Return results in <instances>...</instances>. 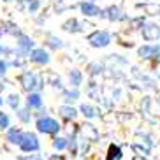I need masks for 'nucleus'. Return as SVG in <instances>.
Masks as SVG:
<instances>
[{
  "label": "nucleus",
  "mask_w": 160,
  "mask_h": 160,
  "mask_svg": "<svg viewBox=\"0 0 160 160\" xmlns=\"http://www.w3.org/2000/svg\"><path fill=\"white\" fill-rule=\"evenodd\" d=\"M19 81H21V86H23L28 93H33V92H37V90H41L44 86L42 78L39 74H35V72H32V71H25L23 74H21V78H19Z\"/></svg>",
  "instance_id": "obj_1"
},
{
  "label": "nucleus",
  "mask_w": 160,
  "mask_h": 160,
  "mask_svg": "<svg viewBox=\"0 0 160 160\" xmlns=\"http://www.w3.org/2000/svg\"><path fill=\"white\" fill-rule=\"evenodd\" d=\"M88 42L93 48H106L111 44V33L108 30H95L88 35Z\"/></svg>",
  "instance_id": "obj_2"
},
{
  "label": "nucleus",
  "mask_w": 160,
  "mask_h": 160,
  "mask_svg": "<svg viewBox=\"0 0 160 160\" xmlns=\"http://www.w3.org/2000/svg\"><path fill=\"white\" fill-rule=\"evenodd\" d=\"M37 130L42 134H57L60 130V123L51 116H42L37 120Z\"/></svg>",
  "instance_id": "obj_3"
},
{
  "label": "nucleus",
  "mask_w": 160,
  "mask_h": 160,
  "mask_svg": "<svg viewBox=\"0 0 160 160\" xmlns=\"http://www.w3.org/2000/svg\"><path fill=\"white\" fill-rule=\"evenodd\" d=\"M137 57L141 60H153L160 58V44H142L141 48H137Z\"/></svg>",
  "instance_id": "obj_4"
},
{
  "label": "nucleus",
  "mask_w": 160,
  "mask_h": 160,
  "mask_svg": "<svg viewBox=\"0 0 160 160\" xmlns=\"http://www.w3.org/2000/svg\"><path fill=\"white\" fill-rule=\"evenodd\" d=\"M16 48H18V55L19 57H27L35 49L33 48V39L30 35H25V33H19L18 35V42H16Z\"/></svg>",
  "instance_id": "obj_5"
},
{
  "label": "nucleus",
  "mask_w": 160,
  "mask_h": 160,
  "mask_svg": "<svg viewBox=\"0 0 160 160\" xmlns=\"http://www.w3.org/2000/svg\"><path fill=\"white\" fill-rule=\"evenodd\" d=\"M19 148H21V151H25V153H32V151H37L39 148H41V142H39L35 134L25 132V137H23V141H21V144H19Z\"/></svg>",
  "instance_id": "obj_6"
},
{
  "label": "nucleus",
  "mask_w": 160,
  "mask_h": 160,
  "mask_svg": "<svg viewBox=\"0 0 160 160\" xmlns=\"http://www.w3.org/2000/svg\"><path fill=\"white\" fill-rule=\"evenodd\" d=\"M141 33L142 39L148 41V42H153V41H160V25L157 23H146L141 27Z\"/></svg>",
  "instance_id": "obj_7"
},
{
  "label": "nucleus",
  "mask_w": 160,
  "mask_h": 160,
  "mask_svg": "<svg viewBox=\"0 0 160 160\" xmlns=\"http://www.w3.org/2000/svg\"><path fill=\"white\" fill-rule=\"evenodd\" d=\"M30 62H33V63H37V65H48L49 63V60H51V57H49V53L44 49V48H35L32 53L28 55Z\"/></svg>",
  "instance_id": "obj_8"
},
{
  "label": "nucleus",
  "mask_w": 160,
  "mask_h": 160,
  "mask_svg": "<svg viewBox=\"0 0 160 160\" xmlns=\"http://www.w3.org/2000/svg\"><path fill=\"white\" fill-rule=\"evenodd\" d=\"M79 9H81V12H83L86 18H93V16L102 14V9H100L95 2H92V0H83V2L79 4Z\"/></svg>",
  "instance_id": "obj_9"
},
{
  "label": "nucleus",
  "mask_w": 160,
  "mask_h": 160,
  "mask_svg": "<svg viewBox=\"0 0 160 160\" xmlns=\"http://www.w3.org/2000/svg\"><path fill=\"white\" fill-rule=\"evenodd\" d=\"M123 12L122 9L118 7V5H109L108 9H102V14H100V18H106L109 19V21H118V19L123 18Z\"/></svg>",
  "instance_id": "obj_10"
},
{
  "label": "nucleus",
  "mask_w": 160,
  "mask_h": 160,
  "mask_svg": "<svg viewBox=\"0 0 160 160\" xmlns=\"http://www.w3.org/2000/svg\"><path fill=\"white\" fill-rule=\"evenodd\" d=\"M27 108H30V109L42 108V97H41V93H37V92L28 93V97H27Z\"/></svg>",
  "instance_id": "obj_11"
},
{
  "label": "nucleus",
  "mask_w": 160,
  "mask_h": 160,
  "mask_svg": "<svg viewBox=\"0 0 160 160\" xmlns=\"http://www.w3.org/2000/svg\"><path fill=\"white\" fill-rule=\"evenodd\" d=\"M23 137H25V132L21 128H9V132H7V141L12 142V144H21Z\"/></svg>",
  "instance_id": "obj_12"
},
{
  "label": "nucleus",
  "mask_w": 160,
  "mask_h": 160,
  "mask_svg": "<svg viewBox=\"0 0 160 160\" xmlns=\"http://www.w3.org/2000/svg\"><path fill=\"white\" fill-rule=\"evenodd\" d=\"M58 113H60V116L67 118V120H74V118L78 116V111H76L72 106H69V104L60 106V108H58Z\"/></svg>",
  "instance_id": "obj_13"
},
{
  "label": "nucleus",
  "mask_w": 160,
  "mask_h": 160,
  "mask_svg": "<svg viewBox=\"0 0 160 160\" xmlns=\"http://www.w3.org/2000/svg\"><path fill=\"white\" fill-rule=\"evenodd\" d=\"M78 0H55V11L57 12H63V11L74 7Z\"/></svg>",
  "instance_id": "obj_14"
},
{
  "label": "nucleus",
  "mask_w": 160,
  "mask_h": 160,
  "mask_svg": "<svg viewBox=\"0 0 160 160\" xmlns=\"http://www.w3.org/2000/svg\"><path fill=\"white\" fill-rule=\"evenodd\" d=\"M69 81H71V85L74 86V88H78V86L83 83V74H81V71L72 69V71L69 72Z\"/></svg>",
  "instance_id": "obj_15"
},
{
  "label": "nucleus",
  "mask_w": 160,
  "mask_h": 160,
  "mask_svg": "<svg viewBox=\"0 0 160 160\" xmlns=\"http://www.w3.org/2000/svg\"><path fill=\"white\" fill-rule=\"evenodd\" d=\"M62 28L65 30V32H79L81 25H79V21H78L76 18H72V19H69V21H65Z\"/></svg>",
  "instance_id": "obj_16"
},
{
  "label": "nucleus",
  "mask_w": 160,
  "mask_h": 160,
  "mask_svg": "<svg viewBox=\"0 0 160 160\" xmlns=\"http://www.w3.org/2000/svg\"><path fill=\"white\" fill-rule=\"evenodd\" d=\"M79 111L85 114L86 118H95V116H97V109H95L93 106H90V104H81Z\"/></svg>",
  "instance_id": "obj_17"
},
{
  "label": "nucleus",
  "mask_w": 160,
  "mask_h": 160,
  "mask_svg": "<svg viewBox=\"0 0 160 160\" xmlns=\"http://www.w3.org/2000/svg\"><path fill=\"white\" fill-rule=\"evenodd\" d=\"M120 158H122V150H120V146L111 144V146H109L108 160H120Z\"/></svg>",
  "instance_id": "obj_18"
},
{
  "label": "nucleus",
  "mask_w": 160,
  "mask_h": 160,
  "mask_svg": "<svg viewBox=\"0 0 160 160\" xmlns=\"http://www.w3.org/2000/svg\"><path fill=\"white\" fill-rule=\"evenodd\" d=\"M19 102H21V99H19L18 93H11L9 99H7V104H9L11 109H14V111H18V109H19Z\"/></svg>",
  "instance_id": "obj_19"
},
{
  "label": "nucleus",
  "mask_w": 160,
  "mask_h": 160,
  "mask_svg": "<svg viewBox=\"0 0 160 160\" xmlns=\"http://www.w3.org/2000/svg\"><path fill=\"white\" fill-rule=\"evenodd\" d=\"M63 97H65L67 102H74V100L79 99V92L78 90H67V92H63Z\"/></svg>",
  "instance_id": "obj_20"
},
{
  "label": "nucleus",
  "mask_w": 160,
  "mask_h": 160,
  "mask_svg": "<svg viewBox=\"0 0 160 160\" xmlns=\"http://www.w3.org/2000/svg\"><path fill=\"white\" fill-rule=\"evenodd\" d=\"M48 44H49L53 49H60V48H63V42H62L58 37H55V35H48Z\"/></svg>",
  "instance_id": "obj_21"
},
{
  "label": "nucleus",
  "mask_w": 160,
  "mask_h": 160,
  "mask_svg": "<svg viewBox=\"0 0 160 160\" xmlns=\"http://www.w3.org/2000/svg\"><path fill=\"white\" fill-rule=\"evenodd\" d=\"M67 146H69V142H67V139H63V137H57L55 141H53V148L55 150H65Z\"/></svg>",
  "instance_id": "obj_22"
},
{
  "label": "nucleus",
  "mask_w": 160,
  "mask_h": 160,
  "mask_svg": "<svg viewBox=\"0 0 160 160\" xmlns=\"http://www.w3.org/2000/svg\"><path fill=\"white\" fill-rule=\"evenodd\" d=\"M25 4H27V9L30 12H37L39 7H41V2L39 0H25Z\"/></svg>",
  "instance_id": "obj_23"
},
{
  "label": "nucleus",
  "mask_w": 160,
  "mask_h": 160,
  "mask_svg": "<svg viewBox=\"0 0 160 160\" xmlns=\"http://www.w3.org/2000/svg\"><path fill=\"white\" fill-rule=\"evenodd\" d=\"M28 111H30V108L28 109H18V118L21 120V122H25V123L30 122V113Z\"/></svg>",
  "instance_id": "obj_24"
},
{
  "label": "nucleus",
  "mask_w": 160,
  "mask_h": 160,
  "mask_svg": "<svg viewBox=\"0 0 160 160\" xmlns=\"http://www.w3.org/2000/svg\"><path fill=\"white\" fill-rule=\"evenodd\" d=\"M0 128H9V116L5 113H0Z\"/></svg>",
  "instance_id": "obj_25"
},
{
  "label": "nucleus",
  "mask_w": 160,
  "mask_h": 160,
  "mask_svg": "<svg viewBox=\"0 0 160 160\" xmlns=\"http://www.w3.org/2000/svg\"><path fill=\"white\" fill-rule=\"evenodd\" d=\"M5 74H7V62L0 58V79H2Z\"/></svg>",
  "instance_id": "obj_26"
},
{
  "label": "nucleus",
  "mask_w": 160,
  "mask_h": 160,
  "mask_svg": "<svg viewBox=\"0 0 160 160\" xmlns=\"http://www.w3.org/2000/svg\"><path fill=\"white\" fill-rule=\"evenodd\" d=\"M11 49L7 46H2V44H0V55H2V53H9Z\"/></svg>",
  "instance_id": "obj_27"
},
{
  "label": "nucleus",
  "mask_w": 160,
  "mask_h": 160,
  "mask_svg": "<svg viewBox=\"0 0 160 160\" xmlns=\"http://www.w3.org/2000/svg\"><path fill=\"white\" fill-rule=\"evenodd\" d=\"M49 160H65V158H63V157H58V155H55V157H51Z\"/></svg>",
  "instance_id": "obj_28"
},
{
  "label": "nucleus",
  "mask_w": 160,
  "mask_h": 160,
  "mask_svg": "<svg viewBox=\"0 0 160 160\" xmlns=\"http://www.w3.org/2000/svg\"><path fill=\"white\" fill-rule=\"evenodd\" d=\"M21 160H42V158H35V157H32V158H21Z\"/></svg>",
  "instance_id": "obj_29"
},
{
  "label": "nucleus",
  "mask_w": 160,
  "mask_h": 160,
  "mask_svg": "<svg viewBox=\"0 0 160 160\" xmlns=\"http://www.w3.org/2000/svg\"><path fill=\"white\" fill-rule=\"evenodd\" d=\"M2 104H4V100H2V97H0V108H2Z\"/></svg>",
  "instance_id": "obj_30"
},
{
  "label": "nucleus",
  "mask_w": 160,
  "mask_h": 160,
  "mask_svg": "<svg viewBox=\"0 0 160 160\" xmlns=\"http://www.w3.org/2000/svg\"><path fill=\"white\" fill-rule=\"evenodd\" d=\"M137 160H146V158H137Z\"/></svg>",
  "instance_id": "obj_31"
},
{
  "label": "nucleus",
  "mask_w": 160,
  "mask_h": 160,
  "mask_svg": "<svg viewBox=\"0 0 160 160\" xmlns=\"http://www.w3.org/2000/svg\"><path fill=\"white\" fill-rule=\"evenodd\" d=\"M4 2H11V0H4Z\"/></svg>",
  "instance_id": "obj_32"
},
{
  "label": "nucleus",
  "mask_w": 160,
  "mask_h": 160,
  "mask_svg": "<svg viewBox=\"0 0 160 160\" xmlns=\"http://www.w3.org/2000/svg\"><path fill=\"white\" fill-rule=\"evenodd\" d=\"M92 2H95V0H92Z\"/></svg>",
  "instance_id": "obj_33"
}]
</instances>
